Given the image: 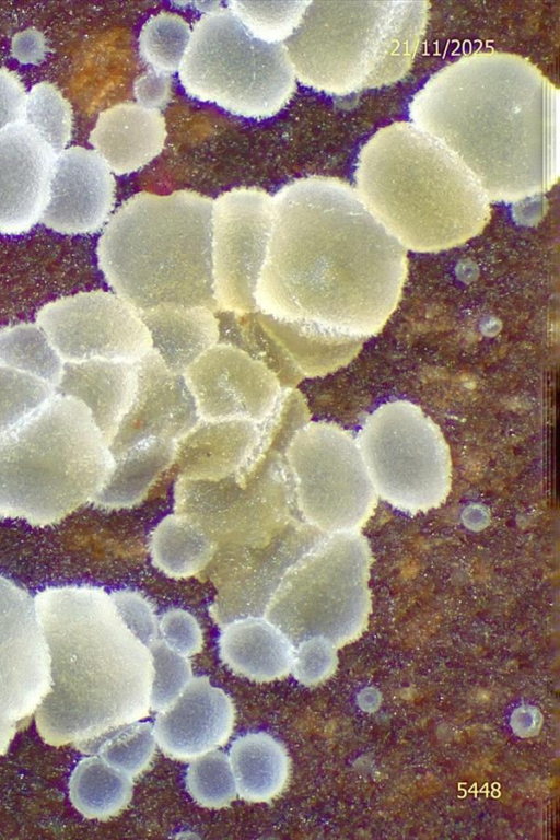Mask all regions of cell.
Returning a JSON list of instances; mask_svg holds the SVG:
<instances>
[{
	"label": "cell",
	"instance_id": "cell-37",
	"mask_svg": "<svg viewBox=\"0 0 560 840\" xmlns=\"http://www.w3.org/2000/svg\"><path fill=\"white\" fill-rule=\"evenodd\" d=\"M155 744L153 725L136 721L107 735L96 754L109 766L133 778L148 768Z\"/></svg>",
	"mask_w": 560,
	"mask_h": 840
},
{
	"label": "cell",
	"instance_id": "cell-26",
	"mask_svg": "<svg viewBox=\"0 0 560 840\" xmlns=\"http://www.w3.org/2000/svg\"><path fill=\"white\" fill-rule=\"evenodd\" d=\"M267 331L282 346L304 376H326L348 365L364 342L342 341L304 323L278 319L257 312Z\"/></svg>",
	"mask_w": 560,
	"mask_h": 840
},
{
	"label": "cell",
	"instance_id": "cell-9",
	"mask_svg": "<svg viewBox=\"0 0 560 840\" xmlns=\"http://www.w3.org/2000/svg\"><path fill=\"white\" fill-rule=\"evenodd\" d=\"M178 75L190 96L247 118L279 113L296 80L283 44L253 37L228 9L195 23Z\"/></svg>",
	"mask_w": 560,
	"mask_h": 840
},
{
	"label": "cell",
	"instance_id": "cell-4",
	"mask_svg": "<svg viewBox=\"0 0 560 840\" xmlns=\"http://www.w3.org/2000/svg\"><path fill=\"white\" fill-rule=\"evenodd\" d=\"M354 182L364 205L406 250L462 245L490 219V202L468 171L408 121L386 125L365 142Z\"/></svg>",
	"mask_w": 560,
	"mask_h": 840
},
{
	"label": "cell",
	"instance_id": "cell-36",
	"mask_svg": "<svg viewBox=\"0 0 560 840\" xmlns=\"http://www.w3.org/2000/svg\"><path fill=\"white\" fill-rule=\"evenodd\" d=\"M50 384L0 365V436L13 429L54 396Z\"/></svg>",
	"mask_w": 560,
	"mask_h": 840
},
{
	"label": "cell",
	"instance_id": "cell-29",
	"mask_svg": "<svg viewBox=\"0 0 560 840\" xmlns=\"http://www.w3.org/2000/svg\"><path fill=\"white\" fill-rule=\"evenodd\" d=\"M219 342L234 346L262 363L282 389L296 388L305 378L282 346L261 325L255 313L219 310Z\"/></svg>",
	"mask_w": 560,
	"mask_h": 840
},
{
	"label": "cell",
	"instance_id": "cell-6",
	"mask_svg": "<svg viewBox=\"0 0 560 840\" xmlns=\"http://www.w3.org/2000/svg\"><path fill=\"white\" fill-rule=\"evenodd\" d=\"M114 464L89 409L56 394L0 436V516L58 523L95 499Z\"/></svg>",
	"mask_w": 560,
	"mask_h": 840
},
{
	"label": "cell",
	"instance_id": "cell-32",
	"mask_svg": "<svg viewBox=\"0 0 560 840\" xmlns=\"http://www.w3.org/2000/svg\"><path fill=\"white\" fill-rule=\"evenodd\" d=\"M190 37V25L180 15L158 13L149 18L140 30V57L152 70L172 74L179 70Z\"/></svg>",
	"mask_w": 560,
	"mask_h": 840
},
{
	"label": "cell",
	"instance_id": "cell-11",
	"mask_svg": "<svg viewBox=\"0 0 560 840\" xmlns=\"http://www.w3.org/2000/svg\"><path fill=\"white\" fill-rule=\"evenodd\" d=\"M284 458L304 521L325 535L354 533L373 515L377 494L357 439L340 425L308 421Z\"/></svg>",
	"mask_w": 560,
	"mask_h": 840
},
{
	"label": "cell",
	"instance_id": "cell-5",
	"mask_svg": "<svg viewBox=\"0 0 560 840\" xmlns=\"http://www.w3.org/2000/svg\"><path fill=\"white\" fill-rule=\"evenodd\" d=\"M212 199L191 190L128 198L97 243L101 271L137 311L160 304L219 310L211 259Z\"/></svg>",
	"mask_w": 560,
	"mask_h": 840
},
{
	"label": "cell",
	"instance_id": "cell-20",
	"mask_svg": "<svg viewBox=\"0 0 560 840\" xmlns=\"http://www.w3.org/2000/svg\"><path fill=\"white\" fill-rule=\"evenodd\" d=\"M166 136L165 118L160 110L128 102L98 115L89 142L112 173L125 175L156 158Z\"/></svg>",
	"mask_w": 560,
	"mask_h": 840
},
{
	"label": "cell",
	"instance_id": "cell-41",
	"mask_svg": "<svg viewBox=\"0 0 560 840\" xmlns=\"http://www.w3.org/2000/svg\"><path fill=\"white\" fill-rule=\"evenodd\" d=\"M110 595L128 628L147 648L160 639L159 620L141 594L121 590Z\"/></svg>",
	"mask_w": 560,
	"mask_h": 840
},
{
	"label": "cell",
	"instance_id": "cell-12",
	"mask_svg": "<svg viewBox=\"0 0 560 840\" xmlns=\"http://www.w3.org/2000/svg\"><path fill=\"white\" fill-rule=\"evenodd\" d=\"M272 212V196L257 187L233 188L212 201V278L219 310L257 312L255 293L268 254Z\"/></svg>",
	"mask_w": 560,
	"mask_h": 840
},
{
	"label": "cell",
	"instance_id": "cell-31",
	"mask_svg": "<svg viewBox=\"0 0 560 840\" xmlns=\"http://www.w3.org/2000/svg\"><path fill=\"white\" fill-rule=\"evenodd\" d=\"M78 798L83 812L107 818L120 812L132 795V777L93 758L82 765L78 775Z\"/></svg>",
	"mask_w": 560,
	"mask_h": 840
},
{
	"label": "cell",
	"instance_id": "cell-10",
	"mask_svg": "<svg viewBox=\"0 0 560 840\" xmlns=\"http://www.w3.org/2000/svg\"><path fill=\"white\" fill-rule=\"evenodd\" d=\"M377 497L417 514L442 505L452 487V459L438 424L417 405H381L357 438Z\"/></svg>",
	"mask_w": 560,
	"mask_h": 840
},
{
	"label": "cell",
	"instance_id": "cell-19",
	"mask_svg": "<svg viewBox=\"0 0 560 840\" xmlns=\"http://www.w3.org/2000/svg\"><path fill=\"white\" fill-rule=\"evenodd\" d=\"M230 697L208 677L191 678L179 697L158 715L153 730L162 751L174 759H195L224 744L233 728Z\"/></svg>",
	"mask_w": 560,
	"mask_h": 840
},
{
	"label": "cell",
	"instance_id": "cell-14",
	"mask_svg": "<svg viewBox=\"0 0 560 840\" xmlns=\"http://www.w3.org/2000/svg\"><path fill=\"white\" fill-rule=\"evenodd\" d=\"M50 681L34 598L0 575V756L30 723Z\"/></svg>",
	"mask_w": 560,
	"mask_h": 840
},
{
	"label": "cell",
	"instance_id": "cell-2",
	"mask_svg": "<svg viewBox=\"0 0 560 840\" xmlns=\"http://www.w3.org/2000/svg\"><path fill=\"white\" fill-rule=\"evenodd\" d=\"M409 117L489 202L522 201L558 182L559 92L520 55L478 51L450 62L413 95Z\"/></svg>",
	"mask_w": 560,
	"mask_h": 840
},
{
	"label": "cell",
	"instance_id": "cell-42",
	"mask_svg": "<svg viewBox=\"0 0 560 840\" xmlns=\"http://www.w3.org/2000/svg\"><path fill=\"white\" fill-rule=\"evenodd\" d=\"M26 95L20 78L0 67V130L24 120Z\"/></svg>",
	"mask_w": 560,
	"mask_h": 840
},
{
	"label": "cell",
	"instance_id": "cell-39",
	"mask_svg": "<svg viewBox=\"0 0 560 840\" xmlns=\"http://www.w3.org/2000/svg\"><path fill=\"white\" fill-rule=\"evenodd\" d=\"M335 646L320 638H310L294 646L291 670L298 681L313 686L330 676L336 665Z\"/></svg>",
	"mask_w": 560,
	"mask_h": 840
},
{
	"label": "cell",
	"instance_id": "cell-40",
	"mask_svg": "<svg viewBox=\"0 0 560 840\" xmlns=\"http://www.w3.org/2000/svg\"><path fill=\"white\" fill-rule=\"evenodd\" d=\"M161 640L176 653L189 657L201 650L202 631L196 618L180 608H172L159 620Z\"/></svg>",
	"mask_w": 560,
	"mask_h": 840
},
{
	"label": "cell",
	"instance_id": "cell-35",
	"mask_svg": "<svg viewBox=\"0 0 560 840\" xmlns=\"http://www.w3.org/2000/svg\"><path fill=\"white\" fill-rule=\"evenodd\" d=\"M186 788L201 806L220 808L229 805L237 794L229 756L211 750L195 758L187 769Z\"/></svg>",
	"mask_w": 560,
	"mask_h": 840
},
{
	"label": "cell",
	"instance_id": "cell-30",
	"mask_svg": "<svg viewBox=\"0 0 560 840\" xmlns=\"http://www.w3.org/2000/svg\"><path fill=\"white\" fill-rule=\"evenodd\" d=\"M63 363L37 324H19L0 330V365L32 375L56 387Z\"/></svg>",
	"mask_w": 560,
	"mask_h": 840
},
{
	"label": "cell",
	"instance_id": "cell-3",
	"mask_svg": "<svg viewBox=\"0 0 560 840\" xmlns=\"http://www.w3.org/2000/svg\"><path fill=\"white\" fill-rule=\"evenodd\" d=\"M34 602L51 678L35 711L37 731L49 745L96 754L107 735L148 714L150 651L102 588L52 587Z\"/></svg>",
	"mask_w": 560,
	"mask_h": 840
},
{
	"label": "cell",
	"instance_id": "cell-17",
	"mask_svg": "<svg viewBox=\"0 0 560 840\" xmlns=\"http://www.w3.org/2000/svg\"><path fill=\"white\" fill-rule=\"evenodd\" d=\"M115 200V179L104 160L83 147L57 155L40 222L68 235L97 231Z\"/></svg>",
	"mask_w": 560,
	"mask_h": 840
},
{
	"label": "cell",
	"instance_id": "cell-15",
	"mask_svg": "<svg viewBox=\"0 0 560 840\" xmlns=\"http://www.w3.org/2000/svg\"><path fill=\"white\" fill-rule=\"evenodd\" d=\"M200 419L264 421L281 394L276 375L243 350L218 342L184 372Z\"/></svg>",
	"mask_w": 560,
	"mask_h": 840
},
{
	"label": "cell",
	"instance_id": "cell-16",
	"mask_svg": "<svg viewBox=\"0 0 560 840\" xmlns=\"http://www.w3.org/2000/svg\"><path fill=\"white\" fill-rule=\"evenodd\" d=\"M136 372L131 404L109 445L114 459L145 440L177 442L200 421L184 374L170 371L156 351L136 362Z\"/></svg>",
	"mask_w": 560,
	"mask_h": 840
},
{
	"label": "cell",
	"instance_id": "cell-44",
	"mask_svg": "<svg viewBox=\"0 0 560 840\" xmlns=\"http://www.w3.org/2000/svg\"><path fill=\"white\" fill-rule=\"evenodd\" d=\"M48 50L44 34L32 27L15 34L11 44L12 56L21 63H40Z\"/></svg>",
	"mask_w": 560,
	"mask_h": 840
},
{
	"label": "cell",
	"instance_id": "cell-7",
	"mask_svg": "<svg viewBox=\"0 0 560 840\" xmlns=\"http://www.w3.org/2000/svg\"><path fill=\"white\" fill-rule=\"evenodd\" d=\"M428 1H308L283 43L295 79L329 95L382 88L410 70Z\"/></svg>",
	"mask_w": 560,
	"mask_h": 840
},
{
	"label": "cell",
	"instance_id": "cell-8",
	"mask_svg": "<svg viewBox=\"0 0 560 840\" xmlns=\"http://www.w3.org/2000/svg\"><path fill=\"white\" fill-rule=\"evenodd\" d=\"M371 565L359 532L325 535L287 569L264 617L294 646L310 638L343 645L368 623Z\"/></svg>",
	"mask_w": 560,
	"mask_h": 840
},
{
	"label": "cell",
	"instance_id": "cell-13",
	"mask_svg": "<svg viewBox=\"0 0 560 840\" xmlns=\"http://www.w3.org/2000/svg\"><path fill=\"white\" fill-rule=\"evenodd\" d=\"M36 324L65 362L136 363L152 349L139 312L116 293L93 290L44 305Z\"/></svg>",
	"mask_w": 560,
	"mask_h": 840
},
{
	"label": "cell",
	"instance_id": "cell-33",
	"mask_svg": "<svg viewBox=\"0 0 560 840\" xmlns=\"http://www.w3.org/2000/svg\"><path fill=\"white\" fill-rule=\"evenodd\" d=\"M308 1H229L228 10L255 38L283 44L298 28Z\"/></svg>",
	"mask_w": 560,
	"mask_h": 840
},
{
	"label": "cell",
	"instance_id": "cell-43",
	"mask_svg": "<svg viewBox=\"0 0 560 840\" xmlns=\"http://www.w3.org/2000/svg\"><path fill=\"white\" fill-rule=\"evenodd\" d=\"M171 75L152 69L141 74L133 85L138 104L150 109L164 107L171 100Z\"/></svg>",
	"mask_w": 560,
	"mask_h": 840
},
{
	"label": "cell",
	"instance_id": "cell-23",
	"mask_svg": "<svg viewBox=\"0 0 560 840\" xmlns=\"http://www.w3.org/2000/svg\"><path fill=\"white\" fill-rule=\"evenodd\" d=\"M138 312L151 336L152 349L174 373L184 374L219 342V320L205 306L160 304Z\"/></svg>",
	"mask_w": 560,
	"mask_h": 840
},
{
	"label": "cell",
	"instance_id": "cell-38",
	"mask_svg": "<svg viewBox=\"0 0 560 840\" xmlns=\"http://www.w3.org/2000/svg\"><path fill=\"white\" fill-rule=\"evenodd\" d=\"M152 661L150 708L154 711L167 709L191 680L192 672L188 657L170 649L161 638L149 648Z\"/></svg>",
	"mask_w": 560,
	"mask_h": 840
},
{
	"label": "cell",
	"instance_id": "cell-21",
	"mask_svg": "<svg viewBox=\"0 0 560 840\" xmlns=\"http://www.w3.org/2000/svg\"><path fill=\"white\" fill-rule=\"evenodd\" d=\"M136 378V363L65 362L55 393L82 402L109 446L131 404Z\"/></svg>",
	"mask_w": 560,
	"mask_h": 840
},
{
	"label": "cell",
	"instance_id": "cell-25",
	"mask_svg": "<svg viewBox=\"0 0 560 840\" xmlns=\"http://www.w3.org/2000/svg\"><path fill=\"white\" fill-rule=\"evenodd\" d=\"M229 759L237 793L246 801L268 802L288 783L290 759L287 749L267 733H249L236 738Z\"/></svg>",
	"mask_w": 560,
	"mask_h": 840
},
{
	"label": "cell",
	"instance_id": "cell-28",
	"mask_svg": "<svg viewBox=\"0 0 560 840\" xmlns=\"http://www.w3.org/2000/svg\"><path fill=\"white\" fill-rule=\"evenodd\" d=\"M153 563L173 578H186L205 569L212 559L213 542L188 518L165 516L153 529L150 540Z\"/></svg>",
	"mask_w": 560,
	"mask_h": 840
},
{
	"label": "cell",
	"instance_id": "cell-34",
	"mask_svg": "<svg viewBox=\"0 0 560 840\" xmlns=\"http://www.w3.org/2000/svg\"><path fill=\"white\" fill-rule=\"evenodd\" d=\"M23 121L59 155L71 138L72 107L54 84L39 82L26 95Z\"/></svg>",
	"mask_w": 560,
	"mask_h": 840
},
{
	"label": "cell",
	"instance_id": "cell-27",
	"mask_svg": "<svg viewBox=\"0 0 560 840\" xmlns=\"http://www.w3.org/2000/svg\"><path fill=\"white\" fill-rule=\"evenodd\" d=\"M176 442L142 441L115 458L112 472L94 501L107 508H126L143 499L155 479L173 464Z\"/></svg>",
	"mask_w": 560,
	"mask_h": 840
},
{
	"label": "cell",
	"instance_id": "cell-22",
	"mask_svg": "<svg viewBox=\"0 0 560 840\" xmlns=\"http://www.w3.org/2000/svg\"><path fill=\"white\" fill-rule=\"evenodd\" d=\"M257 439L258 423L200 419L176 442L173 464H184L180 479L217 481L249 460Z\"/></svg>",
	"mask_w": 560,
	"mask_h": 840
},
{
	"label": "cell",
	"instance_id": "cell-18",
	"mask_svg": "<svg viewBox=\"0 0 560 840\" xmlns=\"http://www.w3.org/2000/svg\"><path fill=\"white\" fill-rule=\"evenodd\" d=\"M56 158L24 121L0 130V234H22L40 221Z\"/></svg>",
	"mask_w": 560,
	"mask_h": 840
},
{
	"label": "cell",
	"instance_id": "cell-1",
	"mask_svg": "<svg viewBox=\"0 0 560 840\" xmlns=\"http://www.w3.org/2000/svg\"><path fill=\"white\" fill-rule=\"evenodd\" d=\"M272 202L257 312L342 341L364 342L380 332L401 295L406 248L339 178L294 179Z\"/></svg>",
	"mask_w": 560,
	"mask_h": 840
},
{
	"label": "cell",
	"instance_id": "cell-24",
	"mask_svg": "<svg viewBox=\"0 0 560 840\" xmlns=\"http://www.w3.org/2000/svg\"><path fill=\"white\" fill-rule=\"evenodd\" d=\"M294 645L270 621L246 617L223 626L219 654L235 674L265 682L291 670Z\"/></svg>",
	"mask_w": 560,
	"mask_h": 840
}]
</instances>
